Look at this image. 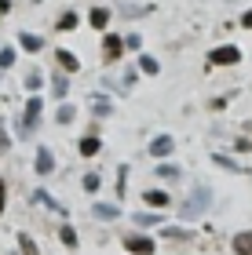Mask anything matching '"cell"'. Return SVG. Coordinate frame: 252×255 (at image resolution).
<instances>
[{
	"label": "cell",
	"mask_w": 252,
	"mask_h": 255,
	"mask_svg": "<svg viewBox=\"0 0 252 255\" xmlns=\"http://www.w3.org/2000/svg\"><path fill=\"white\" fill-rule=\"evenodd\" d=\"M209 204H212V190L209 186H198L187 197V204H183L179 212H183V219H198V215H205V208H209Z\"/></svg>",
	"instance_id": "1"
},
{
	"label": "cell",
	"mask_w": 252,
	"mask_h": 255,
	"mask_svg": "<svg viewBox=\"0 0 252 255\" xmlns=\"http://www.w3.org/2000/svg\"><path fill=\"white\" fill-rule=\"evenodd\" d=\"M37 121H40V99L33 95V99H26V113H22V135L37 131Z\"/></svg>",
	"instance_id": "2"
},
{
	"label": "cell",
	"mask_w": 252,
	"mask_h": 255,
	"mask_svg": "<svg viewBox=\"0 0 252 255\" xmlns=\"http://www.w3.org/2000/svg\"><path fill=\"white\" fill-rule=\"evenodd\" d=\"M209 62L212 66H234V62H242V51H238L234 44H227V48H216L209 55Z\"/></svg>",
	"instance_id": "3"
},
{
	"label": "cell",
	"mask_w": 252,
	"mask_h": 255,
	"mask_svg": "<svg viewBox=\"0 0 252 255\" xmlns=\"http://www.w3.org/2000/svg\"><path fill=\"white\" fill-rule=\"evenodd\" d=\"M124 248H128L132 255H150V252H154V241L146 237V234H143V237L132 234V237H124Z\"/></svg>",
	"instance_id": "4"
},
{
	"label": "cell",
	"mask_w": 252,
	"mask_h": 255,
	"mask_svg": "<svg viewBox=\"0 0 252 255\" xmlns=\"http://www.w3.org/2000/svg\"><path fill=\"white\" fill-rule=\"evenodd\" d=\"M172 149H176V142H172V135H161L150 142V157H168Z\"/></svg>",
	"instance_id": "5"
},
{
	"label": "cell",
	"mask_w": 252,
	"mask_h": 255,
	"mask_svg": "<svg viewBox=\"0 0 252 255\" xmlns=\"http://www.w3.org/2000/svg\"><path fill=\"white\" fill-rule=\"evenodd\" d=\"M51 171H55L51 149H37V175H51Z\"/></svg>",
	"instance_id": "6"
},
{
	"label": "cell",
	"mask_w": 252,
	"mask_h": 255,
	"mask_svg": "<svg viewBox=\"0 0 252 255\" xmlns=\"http://www.w3.org/2000/svg\"><path fill=\"white\" fill-rule=\"evenodd\" d=\"M55 62H59V66L66 69V73H77V69H81V62H77V59H73L70 51H62V48L55 51Z\"/></svg>",
	"instance_id": "7"
},
{
	"label": "cell",
	"mask_w": 252,
	"mask_h": 255,
	"mask_svg": "<svg viewBox=\"0 0 252 255\" xmlns=\"http://www.w3.org/2000/svg\"><path fill=\"white\" fill-rule=\"evenodd\" d=\"M91 215L110 223V219H121V208H117V204H95V208H91Z\"/></svg>",
	"instance_id": "8"
},
{
	"label": "cell",
	"mask_w": 252,
	"mask_h": 255,
	"mask_svg": "<svg viewBox=\"0 0 252 255\" xmlns=\"http://www.w3.org/2000/svg\"><path fill=\"white\" fill-rule=\"evenodd\" d=\"M234 252L238 255H252V230H245V234L234 237Z\"/></svg>",
	"instance_id": "9"
},
{
	"label": "cell",
	"mask_w": 252,
	"mask_h": 255,
	"mask_svg": "<svg viewBox=\"0 0 252 255\" xmlns=\"http://www.w3.org/2000/svg\"><path fill=\"white\" fill-rule=\"evenodd\" d=\"M88 22H91V26H95V29H106V22H110V11H106V7H91Z\"/></svg>",
	"instance_id": "10"
},
{
	"label": "cell",
	"mask_w": 252,
	"mask_h": 255,
	"mask_svg": "<svg viewBox=\"0 0 252 255\" xmlns=\"http://www.w3.org/2000/svg\"><path fill=\"white\" fill-rule=\"evenodd\" d=\"M102 51H106V59H121V51H124V40H117V37H106Z\"/></svg>",
	"instance_id": "11"
},
{
	"label": "cell",
	"mask_w": 252,
	"mask_h": 255,
	"mask_svg": "<svg viewBox=\"0 0 252 255\" xmlns=\"http://www.w3.org/2000/svg\"><path fill=\"white\" fill-rule=\"evenodd\" d=\"M143 201L154 204V208H165V204H168V193H165V190H150V193H143Z\"/></svg>",
	"instance_id": "12"
},
{
	"label": "cell",
	"mask_w": 252,
	"mask_h": 255,
	"mask_svg": "<svg viewBox=\"0 0 252 255\" xmlns=\"http://www.w3.org/2000/svg\"><path fill=\"white\" fill-rule=\"evenodd\" d=\"M18 40H22V48H26V51H40V48H44V40H40V37H33V33H22Z\"/></svg>",
	"instance_id": "13"
},
{
	"label": "cell",
	"mask_w": 252,
	"mask_h": 255,
	"mask_svg": "<svg viewBox=\"0 0 252 255\" xmlns=\"http://www.w3.org/2000/svg\"><path fill=\"white\" fill-rule=\"evenodd\" d=\"M81 153H84V157H95V153H99V138H95V135L81 138Z\"/></svg>",
	"instance_id": "14"
},
{
	"label": "cell",
	"mask_w": 252,
	"mask_h": 255,
	"mask_svg": "<svg viewBox=\"0 0 252 255\" xmlns=\"http://www.w3.org/2000/svg\"><path fill=\"white\" fill-rule=\"evenodd\" d=\"M59 237H62V245H66V248H77V234H73V226H62V230H59Z\"/></svg>",
	"instance_id": "15"
},
{
	"label": "cell",
	"mask_w": 252,
	"mask_h": 255,
	"mask_svg": "<svg viewBox=\"0 0 252 255\" xmlns=\"http://www.w3.org/2000/svg\"><path fill=\"white\" fill-rule=\"evenodd\" d=\"M77 117V110L73 106H59V113H55V121H59V124H70Z\"/></svg>",
	"instance_id": "16"
},
{
	"label": "cell",
	"mask_w": 252,
	"mask_h": 255,
	"mask_svg": "<svg viewBox=\"0 0 252 255\" xmlns=\"http://www.w3.org/2000/svg\"><path fill=\"white\" fill-rule=\"evenodd\" d=\"M51 91H55V99H62L66 95V77H51Z\"/></svg>",
	"instance_id": "17"
},
{
	"label": "cell",
	"mask_w": 252,
	"mask_h": 255,
	"mask_svg": "<svg viewBox=\"0 0 252 255\" xmlns=\"http://www.w3.org/2000/svg\"><path fill=\"white\" fill-rule=\"evenodd\" d=\"M139 69H143V73H157V59H150V55H143V59H139Z\"/></svg>",
	"instance_id": "18"
},
{
	"label": "cell",
	"mask_w": 252,
	"mask_h": 255,
	"mask_svg": "<svg viewBox=\"0 0 252 255\" xmlns=\"http://www.w3.org/2000/svg\"><path fill=\"white\" fill-rule=\"evenodd\" d=\"M157 175H161V179H176L179 168H176V164H161V168H157Z\"/></svg>",
	"instance_id": "19"
},
{
	"label": "cell",
	"mask_w": 252,
	"mask_h": 255,
	"mask_svg": "<svg viewBox=\"0 0 252 255\" xmlns=\"http://www.w3.org/2000/svg\"><path fill=\"white\" fill-rule=\"evenodd\" d=\"M135 223H139V226H157L161 215H135Z\"/></svg>",
	"instance_id": "20"
},
{
	"label": "cell",
	"mask_w": 252,
	"mask_h": 255,
	"mask_svg": "<svg viewBox=\"0 0 252 255\" xmlns=\"http://www.w3.org/2000/svg\"><path fill=\"white\" fill-rule=\"evenodd\" d=\"M18 245H22V255H37V248H33V241H29L26 234L18 237Z\"/></svg>",
	"instance_id": "21"
},
{
	"label": "cell",
	"mask_w": 252,
	"mask_h": 255,
	"mask_svg": "<svg viewBox=\"0 0 252 255\" xmlns=\"http://www.w3.org/2000/svg\"><path fill=\"white\" fill-rule=\"evenodd\" d=\"M84 190H88V193L99 190V175H95V171H91V175H84Z\"/></svg>",
	"instance_id": "22"
},
{
	"label": "cell",
	"mask_w": 252,
	"mask_h": 255,
	"mask_svg": "<svg viewBox=\"0 0 252 255\" xmlns=\"http://www.w3.org/2000/svg\"><path fill=\"white\" fill-rule=\"evenodd\" d=\"M77 26V15H73V11H70V15H62L59 18V29H73Z\"/></svg>",
	"instance_id": "23"
},
{
	"label": "cell",
	"mask_w": 252,
	"mask_h": 255,
	"mask_svg": "<svg viewBox=\"0 0 252 255\" xmlns=\"http://www.w3.org/2000/svg\"><path fill=\"white\" fill-rule=\"evenodd\" d=\"M165 237H176V241H190V234H187V230H172V226L165 230Z\"/></svg>",
	"instance_id": "24"
},
{
	"label": "cell",
	"mask_w": 252,
	"mask_h": 255,
	"mask_svg": "<svg viewBox=\"0 0 252 255\" xmlns=\"http://www.w3.org/2000/svg\"><path fill=\"white\" fill-rule=\"evenodd\" d=\"M11 62H15V51L4 48V51H0V66H11Z\"/></svg>",
	"instance_id": "25"
},
{
	"label": "cell",
	"mask_w": 252,
	"mask_h": 255,
	"mask_svg": "<svg viewBox=\"0 0 252 255\" xmlns=\"http://www.w3.org/2000/svg\"><path fill=\"white\" fill-rule=\"evenodd\" d=\"M124 44H128V48H139L143 37H139V33H132V37H124Z\"/></svg>",
	"instance_id": "26"
},
{
	"label": "cell",
	"mask_w": 252,
	"mask_h": 255,
	"mask_svg": "<svg viewBox=\"0 0 252 255\" xmlns=\"http://www.w3.org/2000/svg\"><path fill=\"white\" fill-rule=\"evenodd\" d=\"M95 113H110V102L102 99V95H99V102H95Z\"/></svg>",
	"instance_id": "27"
},
{
	"label": "cell",
	"mask_w": 252,
	"mask_h": 255,
	"mask_svg": "<svg viewBox=\"0 0 252 255\" xmlns=\"http://www.w3.org/2000/svg\"><path fill=\"white\" fill-rule=\"evenodd\" d=\"M242 26H245V29H252V11H249V15H242Z\"/></svg>",
	"instance_id": "28"
},
{
	"label": "cell",
	"mask_w": 252,
	"mask_h": 255,
	"mask_svg": "<svg viewBox=\"0 0 252 255\" xmlns=\"http://www.w3.org/2000/svg\"><path fill=\"white\" fill-rule=\"evenodd\" d=\"M0 215H4V182H0Z\"/></svg>",
	"instance_id": "29"
},
{
	"label": "cell",
	"mask_w": 252,
	"mask_h": 255,
	"mask_svg": "<svg viewBox=\"0 0 252 255\" xmlns=\"http://www.w3.org/2000/svg\"><path fill=\"white\" fill-rule=\"evenodd\" d=\"M11 7V0H0V15H4V11Z\"/></svg>",
	"instance_id": "30"
}]
</instances>
